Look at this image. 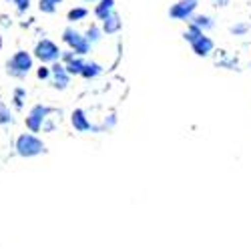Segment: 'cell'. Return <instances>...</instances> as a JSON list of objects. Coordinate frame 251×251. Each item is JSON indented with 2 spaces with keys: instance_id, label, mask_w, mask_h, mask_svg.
<instances>
[{
  "instance_id": "1",
  "label": "cell",
  "mask_w": 251,
  "mask_h": 251,
  "mask_svg": "<svg viewBox=\"0 0 251 251\" xmlns=\"http://www.w3.org/2000/svg\"><path fill=\"white\" fill-rule=\"evenodd\" d=\"M14 149H16V153L20 157L32 159V157H38V155H45L47 153V145L34 133H23V135H18V139L14 143Z\"/></svg>"
},
{
  "instance_id": "2",
  "label": "cell",
  "mask_w": 251,
  "mask_h": 251,
  "mask_svg": "<svg viewBox=\"0 0 251 251\" xmlns=\"http://www.w3.org/2000/svg\"><path fill=\"white\" fill-rule=\"evenodd\" d=\"M62 43L69 47V50H73L76 56H82V58L93 50V45L87 40L85 32L76 30L75 26H67L65 30H62Z\"/></svg>"
},
{
  "instance_id": "3",
  "label": "cell",
  "mask_w": 251,
  "mask_h": 251,
  "mask_svg": "<svg viewBox=\"0 0 251 251\" xmlns=\"http://www.w3.org/2000/svg\"><path fill=\"white\" fill-rule=\"evenodd\" d=\"M199 0H177L169 6V18L175 23H189V20L197 14Z\"/></svg>"
},
{
  "instance_id": "4",
  "label": "cell",
  "mask_w": 251,
  "mask_h": 251,
  "mask_svg": "<svg viewBox=\"0 0 251 251\" xmlns=\"http://www.w3.org/2000/svg\"><path fill=\"white\" fill-rule=\"evenodd\" d=\"M32 52H34L32 56H34V58H38L40 62H43V65H54V62H58V60H60V54H62V50L58 49V45H56V43H52L50 38H43V40H38Z\"/></svg>"
},
{
  "instance_id": "5",
  "label": "cell",
  "mask_w": 251,
  "mask_h": 251,
  "mask_svg": "<svg viewBox=\"0 0 251 251\" xmlns=\"http://www.w3.org/2000/svg\"><path fill=\"white\" fill-rule=\"evenodd\" d=\"M34 67V56L26 50H18L12 54V58L8 60V73L12 76H18V78H23L26 76Z\"/></svg>"
},
{
  "instance_id": "6",
  "label": "cell",
  "mask_w": 251,
  "mask_h": 251,
  "mask_svg": "<svg viewBox=\"0 0 251 251\" xmlns=\"http://www.w3.org/2000/svg\"><path fill=\"white\" fill-rule=\"evenodd\" d=\"M52 113V109L50 107H47V104H34V107L28 111V115H26V119H25V123H26V129L30 131V133H38L40 129H43V125H45V121L49 119V115Z\"/></svg>"
},
{
  "instance_id": "7",
  "label": "cell",
  "mask_w": 251,
  "mask_h": 251,
  "mask_svg": "<svg viewBox=\"0 0 251 251\" xmlns=\"http://www.w3.org/2000/svg\"><path fill=\"white\" fill-rule=\"evenodd\" d=\"M71 125L76 133H102L104 127H99V125H93L87 117L85 109H75L71 113Z\"/></svg>"
},
{
  "instance_id": "8",
  "label": "cell",
  "mask_w": 251,
  "mask_h": 251,
  "mask_svg": "<svg viewBox=\"0 0 251 251\" xmlns=\"http://www.w3.org/2000/svg\"><path fill=\"white\" fill-rule=\"evenodd\" d=\"M50 73H52V76H50V82H52V87L56 89V91H65V89H69V85H71V75L67 73V69H65V65L58 60V62H54V65H50Z\"/></svg>"
},
{
  "instance_id": "9",
  "label": "cell",
  "mask_w": 251,
  "mask_h": 251,
  "mask_svg": "<svg viewBox=\"0 0 251 251\" xmlns=\"http://www.w3.org/2000/svg\"><path fill=\"white\" fill-rule=\"evenodd\" d=\"M189 47H191V52H193L195 56L207 58V56H211L213 50H215V40H213L211 36L203 34V36H199V38L195 40V43H191Z\"/></svg>"
},
{
  "instance_id": "10",
  "label": "cell",
  "mask_w": 251,
  "mask_h": 251,
  "mask_svg": "<svg viewBox=\"0 0 251 251\" xmlns=\"http://www.w3.org/2000/svg\"><path fill=\"white\" fill-rule=\"evenodd\" d=\"M100 28H102L104 36H115V34H119V32L123 30V18H121V14L115 10L107 20H102V23H100Z\"/></svg>"
},
{
  "instance_id": "11",
  "label": "cell",
  "mask_w": 251,
  "mask_h": 251,
  "mask_svg": "<svg viewBox=\"0 0 251 251\" xmlns=\"http://www.w3.org/2000/svg\"><path fill=\"white\" fill-rule=\"evenodd\" d=\"M187 25H193L195 28H199V30H203L205 34L209 32V30H213L215 28V20H213V16L211 14H205V12H197L189 23Z\"/></svg>"
},
{
  "instance_id": "12",
  "label": "cell",
  "mask_w": 251,
  "mask_h": 251,
  "mask_svg": "<svg viewBox=\"0 0 251 251\" xmlns=\"http://www.w3.org/2000/svg\"><path fill=\"white\" fill-rule=\"evenodd\" d=\"M93 12H95V18L102 23V20H107L115 12V0H100V2L95 4Z\"/></svg>"
},
{
  "instance_id": "13",
  "label": "cell",
  "mask_w": 251,
  "mask_h": 251,
  "mask_svg": "<svg viewBox=\"0 0 251 251\" xmlns=\"http://www.w3.org/2000/svg\"><path fill=\"white\" fill-rule=\"evenodd\" d=\"M102 73H104V69H102L100 62L87 60V65H85V69H82L80 76H82V78H87V80H95V78H97V76H100Z\"/></svg>"
},
{
  "instance_id": "14",
  "label": "cell",
  "mask_w": 251,
  "mask_h": 251,
  "mask_svg": "<svg viewBox=\"0 0 251 251\" xmlns=\"http://www.w3.org/2000/svg\"><path fill=\"white\" fill-rule=\"evenodd\" d=\"M85 65H87L85 58H82V56H75L73 60L67 62L65 69H67V73H69L71 76H80V73H82V69H85Z\"/></svg>"
},
{
  "instance_id": "15",
  "label": "cell",
  "mask_w": 251,
  "mask_h": 251,
  "mask_svg": "<svg viewBox=\"0 0 251 251\" xmlns=\"http://www.w3.org/2000/svg\"><path fill=\"white\" fill-rule=\"evenodd\" d=\"M87 16H89V8H85V6H75V8H71L67 12V20H69L71 25L80 23V20H85Z\"/></svg>"
},
{
  "instance_id": "16",
  "label": "cell",
  "mask_w": 251,
  "mask_h": 251,
  "mask_svg": "<svg viewBox=\"0 0 251 251\" xmlns=\"http://www.w3.org/2000/svg\"><path fill=\"white\" fill-rule=\"evenodd\" d=\"M85 36H87V40H89L91 45H97V43H100V40H102L104 32H102V28H100V25H91V26L85 30Z\"/></svg>"
},
{
  "instance_id": "17",
  "label": "cell",
  "mask_w": 251,
  "mask_h": 251,
  "mask_svg": "<svg viewBox=\"0 0 251 251\" xmlns=\"http://www.w3.org/2000/svg\"><path fill=\"white\" fill-rule=\"evenodd\" d=\"M203 34H205L203 30L195 28L193 25H187V28L183 30V34H181V36H183V40H185V43H189V45H191V43H195V40H197L199 36H203Z\"/></svg>"
},
{
  "instance_id": "18",
  "label": "cell",
  "mask_w": 251,
  "mask_h": 251,
  "mask_svg": "<svg viewBox=\"0 0 251 251\" xmlns=\"http://www.w3.org/2000/svg\"><path fill=\"white\" fill-rule=\"evenodd\" d=\"M249 30H251V26L247 23H243V20H239V23L229 26V34H231V36H247Z\"/></svg>"
},
{
  "instance_id": "19",
  "label": "cell",
  "mask_w": 251,
  "mask_h": 251,
  "mask_svg": "<svg viewBox=\"0 0 251 251\" xmlns=\"http://www.w3.org/2000/svg\"><path fill=\"white\" fill-rule=\"evenodd\" d=\"M12 123V115H10V109L6 107L4 102H0V125H8Z\"/></svg>"
},
{
  "instance_id": "20",
  "label": "cell",
  "mask_w": 251,
  "mask_h": 251,
  "mask_svg": "<svg viewBox=\"0 0 251 251\" xmlns=\"http://www.w3.org/2000/svg\"><path fill=\"white\" fill-rule=\"evenodd\" d=\"M38 8H40V12H45V14H52V12H56V4L50 2V0H40V2H38Z\"/></svg>"
},
{
  "instance_id": "21",
  "label": "cell",
  "mask_w": 251,
  "mask_h": 251,
  "mask_svg": "<svg viewBox=\"0 0 251 251\" xmlns=\"http://www.w3.org/2000/svg\"><path fill=\"white\" fill-rule=\"evenodd\" d=\"M36 76H38L40 80H49V78L52 76V73H50V67H49V65H40V67L36 69Z\"/></svg>"
},
{
  "instance_id": "22",
  "label": "cell",
  "mask_w": 251,
  "mask_h": 251,
  "mask_svg": "<svg viewBox=\"0 0 251 251\" xmlns=\"http://www.w3.org/2000/svg\"><path fill=\"white\" fill-rule=\"evenodd\" d=\"M115 125H117V115L111 113L107 119H104V125H102V127H104V131H111V129H115Z\"/></svg>"
},
{
  "instance_id": "23",
  "label": "cell",
  "mask_w": 251,
  "mask_h": 251,
  "mask_svg": "<svg viewBox=\"0 0 251 251\" xmlns=\"http://www.w3.org/2000/svg\"><path fill=\"white\" fill-rule=\"evenodd\" d=\"M25 95H26L25 89H16V91H14V104H16V109L23 107V97H25Z\"/></svg>"
},
{
  "instance_id": "24",
  "label": "cell",
  "mask_w": 251,
  "mask_h": 251,
  "mask_svg": "<svg viewBox=\"0 0 251 251\" xmlns=\"http://www.w3.org/2000/svg\"><path fill=\"white\" fill-rule=\"evenodd\" d=\"M12 2L16 4L18 12H26L30 8V0H12Z\"/></svg>"
},
{
  "instance_id": "25",
  "label": "cell",
  "mask_w": 251,
  "mask_h": 251,
  "mask_svg": "<svg viewBox=\"0 0 251 251\" xmlns=\"http://www.w3.org/2000/svg\"><path fill=\"white\" fill-rule=\"evenodd\" d=\"M75 56H76V54H75L73 50H69V49H67V50H62V54H60V62H62V65H67V62H69V60H73Z\"/></svg>"
},
{
  "instance_id": "26",
  "label": "cell",
  "mask_w": 251,
  "mask_h": 251,
  "mask_svg": "<svg viewBox=\"0 0 251 251\" xmlns=\"http://www.w3.org/2000/svg\"><path fill=\"white\" fill-rule=\"evenodd\" d=\"M215 8H227L229 4H231V0H209Z\"/></svg>"
},
{
  "instance_id": "27",
  "label": "cell",
  "mask_w": 251,
  "mask_h": 251,
  "mask_svg": "<svg viewBox=\"0 0 251 251\" xmlns=\"http://www.w3.org/2000/svg\"><path fill=\"white\" fill-rule=\"evenodd\" d=\"M82 2H91L93 4V2H100V0H82Z\"/></svg>"
},
{
  "instance_id": "28",
  "label": "cell",
  "mask_w": 251,
  "mask_h": 251,
  "mask_svg": "<svg viewBox=\"0 0 251 251\" xmlns=\"http://www.w3.org/2000/svg\"><path fill=\"white\" fill-rule=\"evenodd\" d=\"M8 2H12V0H8Z\"/></svg>"
}]
</instances>
